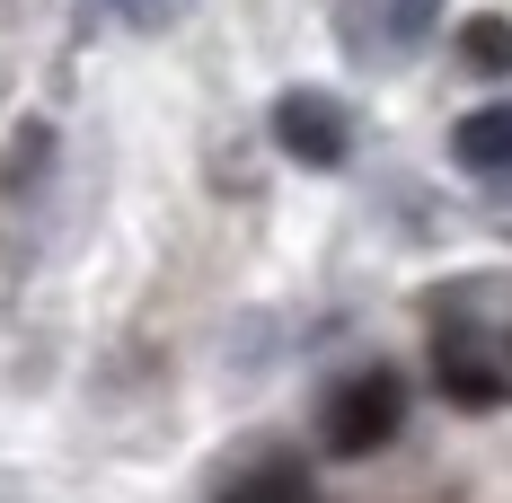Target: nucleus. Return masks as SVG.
Returning <instances> with one entry per match:
<instances>
[{"label": "nucleus", "instance_id": "nucleus-1", "mask_svg": "<svg viewBox=\"0 0 512 503\" xmlns=\"http://www.w3.org/2000/svg\"><path fill=\"white\" fill-rule=\"evenodd\" d=\"M398 424H407V380L389 371V362H371V371H345L327 398H318V442L327 459H371L398 442Z\"/></svg>", "mask_w": 512, "mask_h": 503}, {"label": "nucleus", "instance_id": "nucleus-2", "mask_svg": "<svg viewBox=\"0 0 512 503\" xmlns=\"http://www.w3.org/2000/svg\"><path fill=\"white\" fill-rule=\"evenodd\" d=\"M442 27V0H345V45L362 62H415Z\"/></svg>", "mask_w": 512, "mask_h": 503}, {"label": "nucleus", "instance_id": "nucleus-3", "mask_svg": "<svg viewBox=\"0 0 512 503\" xmlns=\"http://www.w3.org/2000/svg\"><path fill=\"white\" fill-rule=\"evenodd\" d=\"M274 142H283V159H301V168H345L354 124H345V106L327 98V89H283L274 98Z\"/></svg>", "mask_w": 512, "mask_h": 503}, {"label": "nucleus", "instance_id": "nucleus-4", "mask_svg": "<svg viewBox=\"0 0 512 503\" xmlns=\"http://www.w3.org/2000/svg\"><path fill=\"white\" fill-rule=\"evenodd\" d=\"M451 159H460L468 177H512V98L468 106L460 124H451Z\"/></svg>", "mask_w": 512, "mask_h": 503}, {"label": "nucleus", "instance_id": "nucleus-5", "mask_svg": "<svg viewBox=\"0 0 512 503\" xmlns=\"http://www.w3.org/2000/svg\"><path fill=\"white\" fill-rule=\"evenodd\" d=\"M212 503H318V477H309V459L265 451L256 468H239V477H230Z\"/></svg>", "mask_w": 512, "mask_h": 503}, {"label": "nucleus", "instance_id": "nucleus-6", "mask_svg": "<svg viewBox=\"0 0 512 503\" xmlns=\"http://www.w3.org/2000/svg\"><path fill=\"white\" fill-rule=\"evenodd\" d=\"M433 380H442V398H451V406H477V415L504 406V380H495L460 336H433Z\"/></svg>", "mask_w": 512, "mask_h": 503}, {"label": "nucleus", "instance_id": "nucleus-7", "mask_svg": "<svg viewBox=\"0 0 512 503\" xmlns=\"http://www.w3.org/2000/svg\"><path fill=\"white\" fill-rule=\"evenodd\" d=\"M460 62H468V71H486V80H512V18L477 9V18L460 27Z\"/></svg>", "mask_w": 512, "mask_h": 503}, {"label": "nucleus", "instance_id": "nucleus-8", "mask_svg": "<svg viewBox=\"0 0 512 503\" xmlns=\"http://www.w3.org/2000/svg\"><path fill=\"white\" fill-rule=\"evenodd\" d=\"M98 9L115 18V27H133V36H159V27H177L195 0H98Z\"/></svg>", "mask_w": 512, "mask_h": 503}, {"label": "nucleus", "instance_id": "nucleus-9", "mask_svg": "<svg viewBox=\"0 0 512 503\" xmlns=\"http://www.w3.org/2000/svg\"><path fill=\"white\" fill-rule=\"evenodd\" d=\"M495 221H504V230H512V203H504V212H495Z\"/></svg>", "mask_w": 512, "mask_h": 503}]
</instances>
